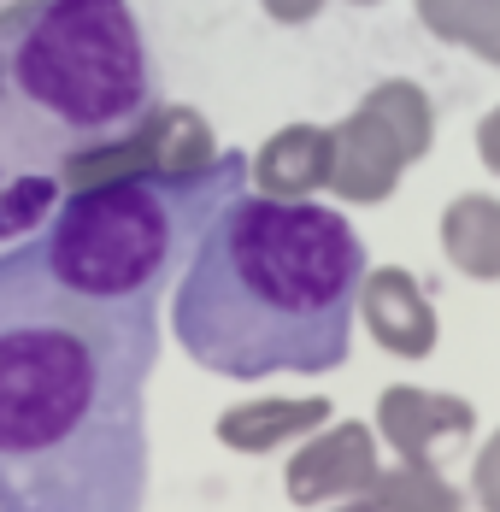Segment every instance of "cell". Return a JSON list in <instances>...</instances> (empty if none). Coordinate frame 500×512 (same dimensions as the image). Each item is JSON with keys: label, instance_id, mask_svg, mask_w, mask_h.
I'll return each mask as SVG.
<instances>
[{"label": "cell", "instance_id": "6da1fadb", "mask_svg": "<svg viewBox=\"0 0 500 512\" xmlns=\"http://www.w3.org/2000/svg\"><path fill=\"white\" fill-rule=\"evenodd\" d=\"M159 301H89L36 248L0 254V512L148 507Z\"/></svg>", "mask_w": 500, "mask_h": 512}, {"label": "cell", "instance_id": "7a4b0ae2", "mask_svg": "<svg viewBox=\"0 0 500 512\" xmlns=\"http://www.w3.org/2000/svg\"><path fill=\"white\" fill-rule=\"evenodd\" d=\"M365 271V242L342 212L242 189L171 289V336L195 365L236 383L324 377L353 348Z\"/></svg>", "mask_w": 500, "mask_h": 512}, {"label": "cell", "instance_id": "3957f363", "mask_svg": "<svg viewBox=\"0 0 500 512\" xmlns=\"http://www.w3.org/2000/svg\"><path fill=\"white\" fill-rule=\"evenodd\" d=\"M248 189V154H218L200 171H142L71 189L36 230L53 283L89 301H159L195 259L206 224Z\"/></svg>", "mask_w": 500, "mask_h": 512}, {"label": "cell", "instance_id": "277c9868", "mask_svg": "<svg viewBox=\"0 0 500 512\" xmlns=\"http://www.w3.org/2000/svg\"><path fill=\"white\" fill-rule=\"evenodd\" d=\"M0 71L71 154L124 136L153 106V59L130 0H48L0 53Z\"/></svg>", "mask_w": 500, "mask_h": 512}, {"label": "cell", "instance_id": "5b68a950", "mask_svg": "<svg viewBox=\"0 0 500 512\" xmlns=\"http://www.w3.org/2000/svg\"><path fill=\"white\" fill-rule=\"evenodd\" d=\"M330 136H336L330 195L348 206H377L400 189L406 165H418L436 148V106L412 77H389L342 124H330Z\"/></svg>", "mask_w": 500, "mask_h": 512}, {"label": "cell", "instance_id": "8992f818", "mask_svg": "<svg viewBox=\"0 0 500 512\" xmlns=\"http://www.w3.org/2000/svg\"><path fill=\"white\" fill-rule=\"evenodd\" d=\"M71 142L0 71V242H24L65 201Z\"/></svg>", "mask_w": 500, "mask_h": 512}, {"label": "cell", "instance_id": "52a82bcc", "mask_svg": "<svg viewBox=\"0 0 500 512\" xmlns=\"http://www.w3.org/2000/svg\"><path fill=\"white\" fill-rule=\"evenodd\" d=\"M212 159H218V136L195 106L153 101L124 136L65 154V195L89 183H112V177H142V171H200Z\"/></svg>", "mask_w": 500, "mask_h": 512}, {"label": "cell", "instance_id": "ba28073f", "mask_svg": "<svg viewBox=\"0 0 500 512\" xmlns=\"http://www.w3.org/2000/svg\"><path fill=\"white\" fill-rule=\"evenodd\" d=\"M377 477H383V465H377L371 424L342 418V424L300 436V448L289 454V471H283V489L295 507H336V501H365L377 489Z\"/></svg>", "mask_w": 500, "mask_h": 512}, {"label": "cell", "instance_id": "9c48e42d", "mask_svg": "<svg viewBox=\"0 0 500 512\" xmlns=\"http://www.w3.org/2000/svg\"><path fill=\"white\" fill-rule=\"evenodd\" d=\"M359 318L371 342L395 359H430L442 342V318L430 307V289L406 265H377L359 283Z\"/></svg>", "mask_w": 500, "mask_h": 512}, {"label": "cell", "instance_id": "30bf717a", "mask_svg": "<svg viewBox=\"0 0 500 512\" xmlns=\"http://www.w3.org/2000/svg\"><path fill=\"white\" fill-rule=\"evenodd\" d=\"M477 430V407L465 395L418 389V383H389L377 395V436L412 465H436L442 442H459Z\"/></svg>", "mask_w": 500, "mask_h": 512}, {"label": "cell", "instance_id": "8fae6325", "mask_svg": "<svg viewBox=\"0 0 500 512\" xmlns=\"http://www.w3.org/2000/svg\"><path fill=\"white\" fill-rule=\"evenodd\" d=\"M330 165H336L330 124H283L248 159V189L265 201H312L318 189H330Z\"/></svg>", "mask_w": 500, "mask_h": 512}, {"label": "cell", "instance_id": "7c38bea8", "mask_svg": "<svg viewBox=\"0 0 500 512\" xmlns=\"http://www.w3.org/2000/svg\"><path fill=\"white\" fill-rule=\"evenodd\" d=\"M330 424V401L295 395V401H242V407L218 412V442L230 454H271L283 442H300L312 430Z\"/></svg>", "mask_w": 500, "mask_h": 512}, {"label": "cell", "instance_id": "4fadbf2b", "mask_svg": "<svg viewBox=\"0 0 500 512\" xmlns=\"http://www.w3.org/2000/svg\"><path fill=\"white\" fill-rule=\"evenodd\" d=\"M442 254L471 283H500V195H453L442 212Z\"/></svg>", "mask_w": 500, "mask_h": 512}, {"label": "cell", "instance_id": "5bb4252c", "mask_svg": "<svg viewBox=\"0 0 500 512\" xmlns=\"http://www.w3.org/2000/svg\"><path fill=\"white\" fill-rule=\"evenodd\" d=\"M377 512H465V495L442 477V465H383L377 489H371Z\"/></svg>", "mask_w": 500, "mask_h": 512}, {"label": "cell", "instance_id": "9a60e30c", "mask_svg": "<svg viewBox=\"0 0 500 512\" xmlns=\"http://www.w3.org/2000/svg\"><path fill=\"white\" fill-rule=\"evenodd\" d=\"M495 6L500 0H418V24L448 48H471L483 24L495 18Z\"/></svg>", "mask_w": 500, "mask_h": 512}, {"label": "cell", "instance_id": "2e32d148", "mask_svg": "<svg viewBox=\"0 0 500 512\" xmlns=\"http://www.w3.org/2000/svg\"><path fill=\"white\" fill-rule=\"evenodd\" d=\"M471 501H477V512H500V424L471 460Z\"/></svg>", "mask_w": 500, "mask_h": 512}, {"label": "cell", "instance_id": "e0dca14e", "mask_svg": "<svg viewBox=\"0 0 500 512\" xmlns=\"http://www.w3.org/2000/svg\"><path fill=\"white\" fill-rule=\"evenodd\" d=\"M42 6H48V0H0V53L12 48L36 18H42Z\"/></svg>", "mask_w": 500, "mask_h": 512}, {"label": "cell", "instance_id": "ac0fdd59", "mask_svg": "<svg viewBox=\"0 0 500 512\" xmlns=\"http://www.w3.org/2000/svg\"><path fill=\"white\" fill-rule=\"evenodd\" d=\"M477 159H483L489 177H500V101L477 118Z\"/></svg>", "mask_w": 500, "mask_h": 512}, {"label": "cell", "instance_id": "d6986e66", "mask_svg": "<svg viewBox=\"0 0 500 512\" xmlns=\"http://www.w3.org/2000/svg\"><path fill=\"white\" fill-rule=\"evenodd\" d=\"M277 24H312L318 12H324V0H259Z\"/></svg>", "mask_w": 500, "mask_h": 512}, {"label": "cell", "instance_id": "ffe728a7", "mask_svg": "<svg viewBox=\"0 0 500 512\" xmlns=\"http://www.w3.org/2000/svg\"><path fill=\"white\" fill-rule=\"evenodd\" d=\"M471 53H477L483 65H495V71H500V6H495V18L483 24V36L471 42Z\"/></svg>", "mask_w": 500, "mask_h": 512}, {"label": "cell", "instance_id": "44dd1931", "mask_svg": "<svg viewBox=\"0 0 500 512\" xmlns=\"http://www.w3.org/2000/svg\"><path fill=\"white\" fill-rule=\"evenodd\" d=\"M318 512H377V501L365 495V501H336V507H318Z\"/></svg>", "mask_w": 500, "mask_h": 512}, {"label": "cell", "instance_id": "7402d4cb", "mask_svg": "<svg viewBox=\"0 0 500 512\" xmlns=\"http://www.w3.org/2000/svg\"><path fill=\"white\" fill-rule=\"evenodd\" d=\"M348 6H377V0H348Z\"/></svg>", "mask_w": 500, "mask_h": 512}]
</instances>
